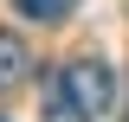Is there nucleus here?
I'll use <instances>...</instances> for the list:
<instances>
[{
    "label": "nucleus",
    "mask_w": 129,
    "mask_h": 122,
    "mask_svg": "<svg viewBox=\"0 0 129 122\" xmlns=\"http://www.w3.org/2000/svg\"><path fill=\"white\" fill-rule=\"evenodd\" d=\"M45 122H90V116L71 103V90H64V84H52V90H45Z\"/></svg>",
    "instance_id": "20e7f679"
},
{
    "label": "nucleus",
    "mask_w": 129,
    "mask_h": 122,
    "mask_svg": "<svg viewBox=\"0 0 129 122\" xmlns=\"http://www.w3.org/2000/svg\"><path fill=\"white\" fill-rule=\"evenodd\" d=\"M71 7H78V0H13V13H19V19H32V26H58Z\"/></svg>",
    "instance_id": "7ed1b4c3"
},
{
    "label": "nucleus",
    "mask_w": 129,
    "mask_h": 122,
    "mask_svg": "<svg viewBox=\"0 0 129 122\" xmlns=\"http://www.w3.org/2000/svg\"><path fill=\"white\" fill-rule=\"evenodd\" d=\"M26 71H32V51H26V39L0 26V90H13V84H26Z\"/></svg>",
    "instance_id": "f03ea898"
},
{
    "label": "nucleus",
    "mask_w": 129,
    "mask_h": 122,
    "mask_svg": "<svg viewBox=\"0 0 129 122\" xmlns=\"http://www.w3.org/2000/svg\"><path fill=\"white\" fill-rule=\"evenodd\" d=\"M58 84L71 90V103H78L90 122L116 109V77H110V64H97V58H84V64H64V77H58Z\"/></svg>",
    "instance_id": "f257e3e1"
},
{
    "label": "nucleus",
    "mask_w": 129,
    "mask_h": 122,
    "mask_svg": "<svg viewBox=\"0 0 129 122\" xmlns=\"http://www.w3.org/2000/svg\"><path fill=\"white\" fill-rule=\"evenodd\" d=\"M0 122H7V116H0Z\"/></svg>",
    "instance_id": "39448f33"
}]
</instances>
